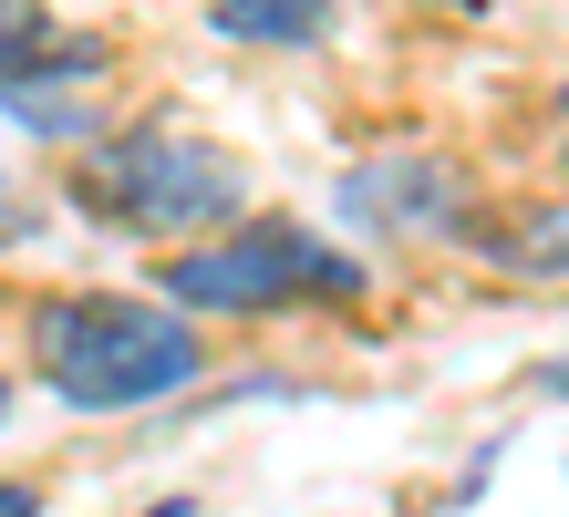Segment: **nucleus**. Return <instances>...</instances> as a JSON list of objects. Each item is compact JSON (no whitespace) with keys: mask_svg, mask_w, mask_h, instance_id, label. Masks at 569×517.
I'll list each match as a JSON object with an SVG mask.
<instances>
[{"mask_svg":"<svg viewBox=\"0 0 569 517\" xmlns=\"http://www.w3.org/2000/svg\"><path fill=\"white\" fill-rule=\"evenodd\" d=\"M73 197L104 228H124V238H166V249H187V238H218V228L249 218V166L228 156L218 135L156 115V125L104 135V146L83 156Z\"/></svg>","mask_w":569,"mask_h":517,"instance_id":"obj_2","label":"nucleus"},{"mask_svg":"<svg viewBox=\"0 0 569 517\" xmlns=\"http://www.w3.org/2000/svg\"><path fill=\"white\" fill-rule=\"evenodd\" d=\"M228 42H259V52H311L331 42V0H218L208 11Z\"/></svg>","mask_w":569,"mask_h":517,"instance_id":"obj_6","label":"nucleus"},{"mask_svg":"<svg viewBox=\"0 0 569 517\" xmlns=\"http://www.w3.org/2000/svg\"><path fill=\"white\" fill-rule=\"evenodd\" d=\"M559 156H569V83H559Z\"/></svg>","mask_w":569,"mask_h":517,"instance_id":"obj_10","label":"nucleus"},{"mask_svg":"<svg viewBox=\"0 0 569 517\" xmlns=\"http://www.w3.org/2000/svg\"><path fill=\"white\" fill-rule=\"evenodd\" d=\"M0 414H11V384H0Z\"/></svg>","mask_w":569,"mask_h":517,"instance_id":"obj_11","label":"nucleus"},{"mask_svg":"<svg viewBox=\"0 0 569 517\" xmlns=\"http://www.w3.org/2000/svg\"><path fill=\"white\" fill-rule=\"evenodd\" d=\"M21 341L62 414H136V404H177L208 384L197 310L136 300V290H52V300H31Z\"/></svg>","mask_w":569,"mask_h":517,"instance_id":"obj_1","label":"nucleus"},{"mask_svg":"<svg viewBox=\"0 0 569 517\" xmlns=\"http://www.w3.org/2000/svg\"><path fill=\"white\" fill-rule=\"evenodd\" d=\"M477 177H466L456 156L435 146H405V156H362L342 177V218L362 238H383V249H405V238H466L477 228Z\"/></svg>","mask_w":569,"mask_h":517,"instance_id":"obj_4","label":"nucleus"},{"mask_svg":"<svg viewBox=\"0 0 569 517\" xmlns=\"http://www.w3.org/2000/svg\"><path fill=\"white\" fill-rule=\"evenodd\" d=\"M466 249L518 269V280H569V187L559 197H528V207H477Z\"/></svg>","mask_w":569,"mask_h":517,"instance_id":"obj_5","label":"nucleus"},{"mask_svg":"<svg viewBox=\"0 0 569 517\" xmlns=\"http://www.w3.org/2000/svg\"><path fill=\"white\" fill-rule=\"evenodd\" d=\"M539 394H559V404H569V352H549V362H539Z\"/></svg>","mask_w":569,"mask_h":517,"instance_id":"obj_8","label":"nucleus"},{"mask_svg":"<svg viewBox=\"0 0 569 517\" xmlns=\"http://www.w3.org/2000/svg\"><path fill=\"white\" fill-rule=\"evenodd\" d=\"M0 517H42V487L31 476H0Z\"/></svg>","mask_w":569,"mask_h":517,"instance_id":"obj_7","label":"nucleus"},{"mask_svg":"<svg viewBox=\"0 0 569 517\" xmlns=\"http://www.w3.org/2000/svg\"><path fill=\"white\" fill-rule=\"evenodd\" d=\"M156 290L177 310H218V321H270V310H300V300H362L373 269L342 259L321 228L300 218H239L218 238H187L177 259H156Z\"/></svg>","mask_w":569,"mask_h":517,"instance_id":"obj_3","label":"nucleus"},{"mask_svg":"<svg viewBox=\"0 0 569 517\" xmlns=\"http://www.w3.org/2000/svg\"><path fill=\"white\" fill-rule=\"evenodd\" d=\"M146 517H197V497H156V507H146Z\"/></svg>","mask_w":569,"mask_h":517,"instance_id":"obj_9","label":"nucleus"}]
</instances>
